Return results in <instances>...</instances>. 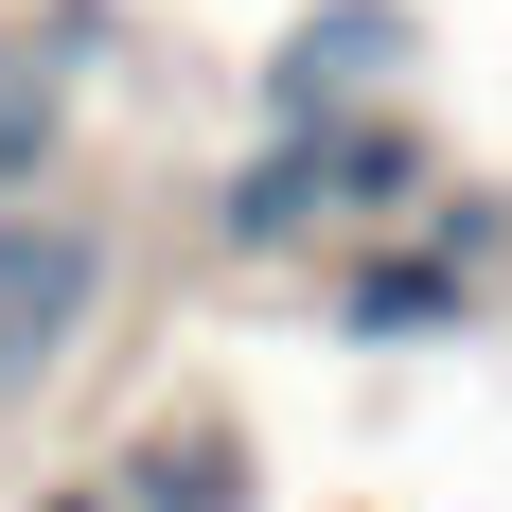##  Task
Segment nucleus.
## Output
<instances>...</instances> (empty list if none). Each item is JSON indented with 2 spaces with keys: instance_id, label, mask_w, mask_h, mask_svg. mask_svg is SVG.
Segmentation results:
<instances>
[{
  "instance_id": "5",
  "label": "nucleus",
  "mask_w": 512,
  "mask_h": 512,
  "mask_svg": "<svg viewBox=\"0 0 512 512\" xmlns=\"http://www.w3.org/2000/svg\"><path fill=\"white\" fill-rule=\"evenodd\" d=\"M318 177H336V212H407L442 159H424V124H318Z\"/></svg>"
},
{
  "instance_id": "3",
  "label": "nucleus",
  "mask_w": 512,
  "mask_h": 512,
  "mask_svg": "<svg viewBox=\"0 0 512 512\" xmlns=\"http://www.w3.org/2000/svg\"><path fill=\"white\" fill-rule=\"evenodd\" d=\"M318 230H336V177H318V124H265V159L248 177H230V195H212V248H318Z\"/></svg>"
},
{
  "instance_id": "6",
  "label": "nucleus",
  "mask_w": 512,
  "mask_h": 512,
  "mask_svg": "<svg viewBox=\"0 0 512 512\" xmlns=\"http://www.w3.org/2000/svg\"><path fill=\"white\" fill-rule=\"evenodd\" d=\"M53 142H71V89H53V53H18V36H0V195H36V177H53Z\"/></svg>"
},
{
  "instance_id": "1",
  "label": "nucleus",
  "mask_w": 512,
  "mask_h": 512,
  "mask_svg": "<svg viewBox=\"0 0 512 512\" xmlns=\"http://www.w3.org/2000/svg\"><path fill=\"white\" fill-rule=\"evenodd\" d=\"M89 301H106V230L0 195V389H36V371L89 336Z\"/></svg>"
},
{
  "instance_id": "4",
  "label": "nucleus",
  "mask_w": 512,
  "mask_h": 512,
  "mask_svg": "<svg viewBox=\"0 0 512 512\" xmlns=\"http://www.w3.org/2000/svg\"><path fill=\"white\" fill-rule=\"evenodd\" d=\"M460 318H477L460 248H371V265H336V336H371V354H407V336H460Z\"/></svg>"
},
{
  "instance_id": "7",
  "label": "nucleus",
  "mask_w": 512,
  "mask_h": 512,
  "mask_svg": "<svg viewBox=\"0 0 512 512\" xmlns=\"http://www.w3.org/2000/svg\"><path fill=\"white\" fill-rule=\"evenodd\" d=\"M53 512H124V495H106V477H71V495H53Z\"/></svg>"
},
{
  "instance_id": "2",
  "label": "nucleus",
  "mask_w": 512,
  "mask_h": 512,
  "mask_svg": "<svg viewBox=\"0 0 512 512\" xmlns=\"http://www.w3.org/2000/svg\"><path fill=\"white\" fill-rule=\"evenodd\" d=\"M407 53V18L389 0H336V18H301L283 36V71H265V124H354V89Z\"/></svg>"
}]
</instances>
